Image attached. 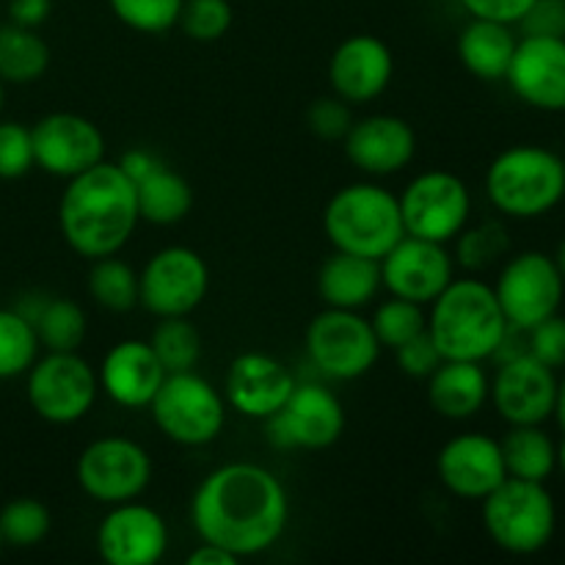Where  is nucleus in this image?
I'll use <instances>...</instances> for the list:
<instances>
[{"mask_svg":"<svg viewBox=\"0 0 565 565\" xmlns=\"http://www.w3.org/2000/svg\"><path fill=\"white\" fill-rule=\"evenodd\" d=\"M290 519V500L270 469L252 461L213 469L191 497V524L204 544L257 557L279 544Z\"/></svg>","mask_w":565,"mask_h":565,"instance_id":"nucleus-1","label":"nucleus"},{"mask_svg":"<svg viewBox=\"0 0 565 565\" xmlns=\"http://www.w3.org/2000/svg\"><path fill=\"white\" fill-rule=\"evenodd\" d=\"M136 185L119 163L92 166L66 180L58 199V226L66 246L86 259L119 254L138 224Z\"/></svg>","mask_w":565,"mask_h":565,"instance_id":"nucleus-2","label":"nucleus"},{"mask_svg":"<svg viewBox=\"0 0 565 565\" xmlns=\"http://www.w3.org/2000/svg\"><path fill=\"white\" fill-rule=\"evenodd\" d=\"M508 331L494 287L486 281L452 279L439 296L430 301L428 334L434 337L441 359L461 362H489Z\"/></svg>","mask_w":565,"mask_h":565,"instance_id":"nucleus-3","label":"nucleus"},{"mask_svg":"<svg viewBox=\"0 0 565 565\" xmlns=\"http://www.w3.org/2000/svg\"><path fill=\"white\" fill-rule=\"evenodd\" d=\"M486 196L508 218H541L565 199V160L535 143L505 149L486 171Z\"/></svg>","mask_w":565,"mask_h":565,"instance_id":"nucleus-4","label":"nucleus"},{"mask_svg":"<svg viewBox=\"0 0 565 565\" xmlns=\"http://www.w3.org/2000/svg\"><path fill=\"white\" fill-rule=\"evenodd\" d=\"M323 232L337 252L381 259L403 235L401 202L379 182H351L329 199Z\"/></svg>","mask_w":565,"mask_h":565,"instance_id":"nucleus-5","label":"nucleus"},{"mask_svg":"<svg viewBox=\"0 0 565 565\" xmlns=\"http://www.w3.org/2000/svg\"><path fill=\"white\" fill-rule=\"evenodd\" d=\"M480 505L486 533L508 555H539L557 530V508L544 483L505 478Z\"/></svg>","mask_w":565,"mask_h":565,"instance_id":"nucleus-6","label":"nucleus"},{"mask_svg":"<svg viewBox=\"0 0 565 565\" xmlns=\"http://www.w3.org/2000/svg\"><path fill=\"white\" fill-rule=\"evenodd\" d=\"M147 408L154 428L180 447L213 445L226 423L224 395L196 370L166 373Z\"/></svg>","mask_w":565,"mask_h":565,"instance_id":"nucleus-7","label":"nucleus"},{"mask_svg":"<svg viewBox=\"0 0 565 565\" xmlns=\"http://www.w3.org/2000/svg\"><path fill=\"white\" fill-rule=\"evenodd\" d=\"M303 348L312 367H318V373L329 381L362 379L375 367L384 351L364 315L334 307L315 315L303 334Z\"/></svg>","mask_w":565,"mask_h":565,"instance_id":"nucleus-8","label":"nucleus"},{"mask_svg":"<svg viewBox=\"0 0 565 565\" xmlns=\"http://www.w3.org/2000/svg\"><path fill=\"white\" fill-rule=\"evenodd\" d=\"M25 375L28 406L50 425L81 423L97 403V370L77 351H47Z\"/></svg>","mask_w":565,"mask_h":565,"instance_id":"nucleus-9","label":"nucleus"},{"mask_svg":"<svg viewBox=\"0 0 565 565\" xmlns=\"http://www.w3.org/2000/svg\"><path fill=\"white\" fill-rule=\"evenodd\" d=\"M77 486L99 505L138 500L152 483V458L127 436H105L83 447L75 463Z\"/></svg>","mask_w":565,"mask_h":565,"instance_id":"nucleus-10","label":"nucleus"},{"mask_svg":"<svg viewBox=\"0 0 565 565\" xmlns=\"http://www.w3.org/2000/svg\"><path fill=\"white\" fill-rule=\"evenodd\" d=\"M210 292V268L188 246H166L138 270V307L154 318H188Z\"/></svg>","mask_w":565,"mask_h":565,"instance_id":"nucleus-11","label":"nucleus"},{"mask_svg":"<svg viewBox=\"0 0 565 565\" xmlns=\"http://www.w3.org/2000/svg\"><path fill=\"white\" fill-rule=\"evenodd\" d=\"M406 235L450 243L469 224L472 193L467 182L445 169H430L414 177L397 196Z\"/></svg>","mask_w":565,"mask_h":565,"instance_id":"nucleus-12","label":"nucleus"},{"mask_svg":"<svg viewBox=\"0 0 565 565\" xmlns=\"http://www.w3.org/2000/svg\"><path fill=\"white\" fill-rule=\"evenodd\" d=\"M565 279L555 257L544 252H522L505 259L494 281L508 326L533 329L535 323L555 315L563 303Z\"/></svg>","mask_w":565,"mask_h":565,"instance_id":"nucleus-13","label":"nucleus"},{"mask_svg":"<svg viewBox=\"0 0 565 565\" xmlns=\"http://www.w3.org/2000/svg\"><path fill=\"white\" fill-rule=\"evenodd\" d=\"M342 401L323 384H296L285 406L265 419L270 445L279 450H326L345 434Z\"/></svg>","mask_w":565,"mask_h":565,"instance_id":"nucleus-14","label":"nucleus"},{"mask_svg":"<svg viewBox=\"0 0 565 565\" xmlns=\"http://www.w3.org/2000/svg\"><path fill=\"white\" fill-rule=\"evenodd\" d=\"M33 160L58 180H72L105 160V132L72 110H55L31 127Z\"/></svg>","mask_w":565,"mask_h":565,"instance_id":"nucleus-15","label":"nucleus"},{"mask_svg":"<svg viewBox=\"0 0 565 565\" xmlns=\"http://www.w3.org/2000/svg\"><path fill=\"white\" fill-rule=\"evenodd\" d=\"M381 263V287L390 296L406 301H434L452 279H456V259L447 252V243L425 241V237L403 235Z\"/></svg>","mask_w":565,"mask_h":565,"instance_id":"nucleus-16","label":"nucleus"},{"mask_svg":"<svg viewBox=\"0 0 565 565\" xmlns=\"http://www.w3.org/2000/svg\"><path fill=\"white\" fill-rule=\"evenodd\" d=\"M511 92L524 105L546 114L565 110V36L524 33L505 72Z\"/></svg>","mask_w":565,"mask_h":565,"instance_id":"nucleus-17","label":"nucleus"},{"mask_svg":"<svg viewBox=\"0 0 565 565\" xmlns=\"http://www.w3.org/2000/svg\"><path fill=\"white\" fill-rule=\"evenodd\" d=\"M557 375L530 353L500 362L491 379L489 401L508 425H544L555 417Z\"/></svg>","mask_w":565,"mask_h":565,"instance_id":"nucleus-18","label":"nucleus"},{"mask_svg":"<svg viewBox=\"0 0 565 565\" xmlns=\"http://www.w3.org/2000/svg\"><path fill=\"white\" fill-rule=\"evenodd\" d=\"M97 552L108 565H154L169 552V524L138 500L110 505L97 527Z\"/></svg>","mask_w":565,"mask_h":565,"instance_id":"nucleus-19","label":"nucleus"},{"mask_svg":"<svg viewBox=\"0 0 565 565\" xmlns=\"http://www.w3.org/2000/svg\"><path fill=\"white\" fill-rule=\"evenodd\" d=\"M392 75H395V55L390 44L373 33H353L331 53V92L348 105H367L379 99L390 88Z\"/></svg>","mask_w":565,"mask_h":565,"instance_id":"nucleus-20","label":"nucleus"},{"mask_svg":"<svg viewBox=\"0 0 565 565\" xmlns=\"http://www.w3.org/2000/svg\"><path fill=\"white\" fill-rule=\"evenodd\" d=\"M441 486L458 500L480 502L508 478L500 441L489 434H458L436 456Z\"/></svg>","mask_w":565,"mask_h":565,"instance_id":"nucleus-21","label":"nucleus"},{"mask_svg":"<svg viewBox=\"0 0 565 565\" xmlns=\"http://www.w3.org/2000/svg\"><path fill=\"white\" fill-rule=\"evenodd\" d=\"M345 158L367 177H390L406 169L417 154V132L406 119L392 114H373L353 119L342 138Z\"/></svg>","mask_w":565,"mask_h":565,"instance_id":"nucleus-22","label":"nucleus"},{"mask_svg":"<svg viewBox=\"0 0 565 565\" xmlns=\"http://www.w3.org/2000/svg\"><path fill=\"white\" fill-rule=\"evenodd\" d=\"M296 379L279 359L268 353L248 351L232 359L224 379V401L241 417L268 419L285 406Z\"/></svg>","mask_w":565,"mask_h":565,"instance_id":"nucleus-23","label":"nucleus"},{"mask_svg":"<svg viewBox=\"0 0 565 565\" xmlns=\"http://www.w3.org/2000/svg\"><path fill=\"white\" fill-rule=\"evenodd\" d=\"M166 370L149 340H121L103 356L99 390L121 408H147L163 384Z\"/></svg>","mask_w":565,"mask_h":565,"instance_id":"nucleus-24","label":"nucleus"},{"mask_svg":"<svg viewBox=\"0 0 565 565\" xmlns=\"http://www.w3.org/2000/svg\"><path fill=\"white\" fill-rule=\"evenodd\" d=\"M425 381H428L430 408L452 423L472 419L489 403L491 379L483 370V362L441 359L439 367Z\"/></svg>","mask_w":565,"mask_h":565,"instance_id":"nucleus-25","label":"nucleus"},{"mask_svg":"<svg viewBox=\"0 0 565 565\" xmlns=\"http://www.w3.org/2000/svg\"><path fill=\"white\" fill-rule=\"evenodd\" d=\"M381 290V263L362 254L337 252L318 270V296L326 307L359 309L375 301Z\"/></svg>","mask_w":565,"mask_h":565,"instance_id":"nucleus-26","label":"nucleus"},{"mask_svg":"<svg viewBox=\"0 0 565 565\" xmlns=\"http://www.w3.org/2000/svg\"><path fill=\"white\" fill-rule=\"evenodd\" d=\"M519 39L511 25L494 20H475L458 36V58L478 81H505Z\"/></svg>","mask_w":565,"mask_h":565,"instance_id":"nucleus-27","label":"nucleus"},{"mask_svg":"<svg viewBox=\"0 0 565 565\" xmlns=\"http://www.w3.org/2000/svg\"><path fill=\"white\" fill-rule=\"evenodd\" d=\"M138 218L152 226H174L193 210V188L182 174L160 166L136 185Z\"/></svg>","mask_w":565,"mask_h":565,"instance_id":"nucleus-28","label":"nucleus"},{"mask_svg":"<svg viewBox=\"0 0 565 565\" xmlns=\"http://www.w3.org/2000/svg\"><path fill=\"white\" fill-rule=\"evenodd\" d=\"M500 447L508 478L546 483L557 469V445L541 425H511Z\"/></svg>","mask_w":565,"mask_h":565,"instance_id":"nucleus-29","label":"nucleus"},{"mask_svg":"<svg viewBox=\"0 0 565 565\" xmlns=\"http://www.w3.org/2000/svg\"><path fill=\"white\" fill-rule=\"evenodd\" d=\"M50 66V47L36 28H22L17 22L0 25V81L6 86L36 83Z\"/></svg>","mask_w":565,"mask_h":565,"instance_id":"nucleus-30","label":"nucleus"},{"mask_svg":"<svg viewBox=\"0 0 565 565\" xmlns=\"http://www.w3.org/2000/svg\"><path fill=\"white\" fill-rule=\"evenodd\" d=\"M31 323L44 351H81L83 340L88 334L86 312L72 298H44Z\"/></svg>","mask_w":565,"mask_h":565,"instance_id":"nucleus-31","label":"nucleus"},{"mask_svg":"<svg viewBox=\"0 0 565 565\" xmlns=\"http://www.w3.org/2000/svg\"><path fill=\"white\" fill-rule=\"evenodd\" d=\"M88 296L108 312H130L138 307V270L116 254L94 259L88 270Z\"/></svg>","mask_w":565,"mask_h":565,"instance_id":"nucleus-32","label":"nucleus"},{"mask_svg":"<svg viewBox=\"0 0 565 565\" xmlns=\"http://www.w3.org/2000/svg\"><path fill=\"white\" fill-rule=\"evenodd\" d=\"M149 345L166 373L193 370L202 359V334L188 318H158Z\"/></svg>","mask_w":565,"mask_h":565,"instance_id":"nucleus-33","label":"nucleus"},{"mask_svg":"<svg viewBox=\"0 0 565 565\" xmlns=\"http://www.w3.org/2000/svg\"><path fill=\"white\" fill-rule=\"evenodd\" d=\"M39 337L17 309H0V381L20 379L39 359Z\"/></svg>","mask_w":565,"mask_h":565,"instance_id":"nucleus-34","label":"nucleus"},{"mask_svg":"<svg viewBox=\"0 0 565 565\" xmlns=\"http://www.w3.org/2000/svg\"><path fill=\"white\" fill-rule=\"evenodd\" d=\"M511 252V237L500 221H480L475 226H463L456 235V265L469 274L491 268Z\"/></svg>","mask_w":565,"mask_h":565,"instance_id":"nucleus-35","label":"nucleus"},{"mask_svg":"<svg viewBox=\"0 0 565 565\" xmlns=\"http://www.w3.org/2000/svg\"><path fill=\"white\" fill-rule=\"evenodd\" d=\"M50 527H53V516L47 505L33 497H17L0 508V535L6 546L31 550L47 539Z\"/></svg>","mask_w":565,"mask_h":565,"instance_id":"nucleus-36","label":"nucleus"},{"mask_svg":"<svg viewBox=\"0 0 565 565\" xmlns=\"http://www.w3.org/2000/svg\"><path fill=\"white\" fill-rule=\"evenodd\" d=\"M370 326H373L375 340L381 342V348H392L395 351L403 342H408L412 337L423 334L428 329V315H425V309L419 303L390 296V301L375 307Z\"/></svg>","mask_w":565,"mask_h":565,"instance_id":"nucleus-37","label":"nucleus"},{"mask_svg":"<svg viewBox=\"0 0 565 565\" xmlns=\"http://www.w3.org/2000/svg\"><path fill=\"white\" fill-rule=\"evenodd\" d=\"M108 6L121 25L149 36L171 31L182 11V0H108Z\"/></svg>","mask_w":565,"mask_h":565,"instance_id":"nucleus-38","label":"nucleus"},{"mask_svg":"<svg viewBox=\"0 0 565 565\" xmlns=\"http://www.w3.org/2000/svg\"><path fill=\"white\" fill-rule=\"evenodd\" d=\"M232 22H235V9H232L230 0H182L177 25L193 42L210 44L224 39L230 33Z\"/></svg>","mask_w":565,"mask_h":565,"instance_id":"nucleus-39","label":"nucleus"},{"mask_svg":"<svg viewBox=\"0 0 565 565\" xmlns=\"http://www.w3.org/2000/svg\"><path fill=\"white\" fill-rule=\"evenodd\" d=\"M36 166L31 127L20 121H0V180H20Z\"/></svg>","mask_w":565,"mask_h":565,"instance_id":"nucleus-40","label":"nucleus"},{"mask_svg":"<svg viewBox=\"0 0 565 565\" xmlns=\"http://www.w3.org/2000/svg\"><path fill=\"white\" fill-rule=\"evenodd\" d=\"M307 125L309 130L318 138H323V141H342L353 125L351 105H348L345 99L337 97V94L315 99L307 108Z\"/></svg>","mask_w":565,"mask_h":565,"instance_id":"nucleus-41","label":"nucleus"},{"mask_svg":"<svg viewBox=\"0 0 565 565\" xmlns=\"http://www.w3.org/2000/svg\"><path fill=\"white\" fill-rule=\"evenodd\" d=\"M527 353L544 362L546 367H565V318L550 315L546 320L527 329Z\"/></svg>","mask_w":565,"mask_h":565,"instance_id":"nucleus-42","label":"nucleus"},{"mask_svg":"<svg viewBox=\"0 0 565 565\" xmlns=\"http://www.w3.org/2000/svg\"><path fill=\"white\" fill-rule=\"evenodd\" d=\"M395 356L408 379H428V375L441 364V353L439 348H436L434 337L428 334V329H425L423 334L412 337L408 342H403L401 348H395Z\"/></svg>","mask_w":565,"mask_h":565,"instance_id":"nucleus-43","label":"nucleus"},{"mask_svg":"<svg viewBox=\"0 0 565 565\" xmlns=\"http://www.w3.org/2000/svg\"><path fill=\"white\" fill-rule=\"evenodd\" d=\"M461 6L475 20H494L505 22V25H516V22H522L530 14L535 0H461Z\"/></svg>","mask_w":565,"mask_h":565,"instance_id":"nucleus-44","label":"nucleus"},{"mask_svg":"<svg viewBox=\"0 0 565 565\" xmlns=\"http://www.w3.org/2000/svg\"><path fill=\"white\" fill-rule=\"evenodd\" d=\"M522 25L527 33L565 36V0H535V6L524 17Z\"/></svg>","mask_w":565,"mask_h":565,"instance_id":"nucleus-45","label":"nucleus"},{"mask_svg":"<svg viewBox=\"0 0 565 565\" xmlns=\"http://www.w3.org/2000/svg\"><path fill=\"white\" fill-rule=\"evenodd\" d=\"M53 0H9V22L22 28H39L47 22Z\"/></svg>","mask_w":565,"mask_h":565,"instance_id":"nucleus-46","label":"nucleus"},{"mask_svg":"<svg viewBox=\"0 0 565 565\" xmlns=\"http://www.w3.org/2000/svg\"><path fill=\"white\" fill-rule=\"evenodd\" d=\"M160 166H163L160 158L149 152V149H130V152H125L119 158V169L130 177L132 185H138L143 177H149L154 169H160Z\"/></svg>","mask_w":565,"mask_h":565,"instance_id":"nucleus-47","label":"nucleus"},{"mask_svg":"<svg viewBox=\"0 0 565 565\" xmlns=\"http://www.w3.org/2000/svg\"><path fill=\"white\" fill-rule=\"evenodd\" d=\"M185 563L188 565H235L237 557L230 555L226 550H221V546L204 544L202 541V546H196V550L188 555Z\"/></svg>","mask_w":565,"mask_h":565,"instance_id":"nucleus-48","label":"nucleus"},{"mask_svg":"<svg viewBox=\"0 0 565 565\" xmlns=\"http://www.w3.org/2000/svg\"><path fill=\"white\" fill-rule=\"evenodd\" d=\"M555 417L561 430L565 434V379L557 384V403H555Z\"/></svg>","mask_w":565,"mask_h":565,"instance_id":"nucleus-49","label":"nucleus"},{"mask_svg":"<svg viewBox=\"0 0 565 565\" xmlns=\"http://www.w3.org/2000/svg\"><path fill=\"white\" fill-rule=\"evenodd\" d=\"M555 263H557V268H561V274H563V279H565V241L561 243V248H557Z\"/></svg>","mask_w":565,"mask_h":565,"instance_id":"nucleus-50","label":"nucleus"},{"mask_svg":"<svg viewBox=\"0 0 565 565\" xmlns=\"http://www.w3.org/2000/svg\"><path fill=\"white\" fill-rule=\"evenodd\" d=\"M557 467H561V472L565 475V439L561 441V447H557Z\"/></svg>","mask_w":565,"mask_h":565,"instance_id":"nucleus-51","label":"nucleus"},{"mask_svg":"<svg viewBox=\"0 0 565 565\" xmlns=\"http://www.w3.org/2000/svg\"><path fill=\"white\" fill-rule=\"evenodd\" d=\"M3 103H6V83L0 81V114H3Z\"/></svg>","mask_w":565,"mask_h":565,"instance_id":"nucleus-52","label":"nucleus"},{"mask_svg":"<svg viewBox=\"0 0 565 565\" xmlns=\"http://www.w3.org/2000/svg\"><path fill=\"white\" fill-rule=\"evenodd\" d=\"M3 546H6V544H3V535H0V552H3Z\"/></svg>","mask_w":565,"mask_h":565,"instance_id":"nucleus-53","label":"nucleus"}]
</instances>
